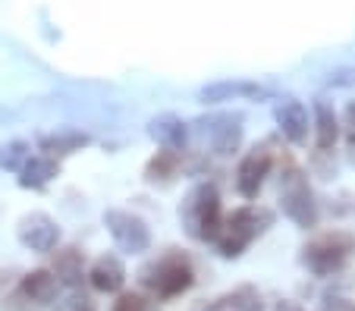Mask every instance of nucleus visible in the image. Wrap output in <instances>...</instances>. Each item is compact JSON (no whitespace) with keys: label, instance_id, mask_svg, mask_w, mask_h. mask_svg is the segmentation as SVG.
Masks as SVG:
<instances>
[{"label":"nucleus","instance_id":"obj_1","mask_svg":"<svg viewBox=\"0 0 355 311\" xmlns=\"http://www.w3.org/2000/svg\"><path fill=\"white\" fill-rule=\"evenodd\" d=\"M180 224L192 239L217 242V236L223 233V211L214 183H198L195 189H189L180 204Z\"/></svg>","mask_w":355,"mask_h":311},{"label":"nucleus","instance_id":"obj_2","mask_svg":"<svg viewBox=\"0 0 355 311\" xmlns=\"http://www.w3.org/2000/svg\"><path fill=\"white\" fill-rule=\"evenodd\" d=\"M274 214L270 211H255V208H239L223 220V233L217 236V251L223 258H239L245 245L255 236H261L270 226Z\"/></svg>","mask_w":355,"mask_h":311},{"label":"nucleus","instance_id":"obj_3","mask_svg":"<svg viewBox=\"0 0 355 311\" xmlns=\"http://www.w3.org/2000/svg\"><path fill=\"white\" fill-rule=\"evenodd\" d=\"M139 277H141V283L151 286L161 299H173V296H182V292L192 286L195 274H192V264H189L186 255L170 251V255H164L161 261L148 264Z\"/></svg>","mask_w":355,"mask_h":311},{"label":"nucleus","instance_id":"obj_4","mask_svg":"<svg viewBox=\"0 0 355 311\" xmlns=\"http://www.w3.org/2000/svg\"><path fill=\"white\" fill-rule=\"evenodd\" d=\"M352 249H355L352 236H346V233H327V236L315 239L311 245H305L302 261L309 264V271H315L318 277H327V274L340 271L343 264H346Z\"/></svg>","mask_w":355,"mask_h":311},{"label":"nucleus","instance_id":"obj_5","mask_svg":"<svg viewBox=\"0 0 355 311\" xmlns=\"http://www.w3.org/2000/svg\"><path fill=\"white\" fill-rule=\"evenodd\" d=\"M280 204H283V214H286L295 226H302V230H311V226L318 224V202L299 170H293V173L283 179Z\"/></svg>","mask_w":355,"mask_h":311},{"label":"nucleus","instance_id":"obj_6","mask_svg":"<svg viewBox=\"0 0 355 311\" xmlns=\"http://www.w3.org/2000/svg\"><path fill=\"white\" fill-rule=\"evenodd\" d=\"M104 226L114 236L116 249H123L126 255H145L151 249V230L141 217L129 214V211H107L104 214Z\"/></svg>","mask_w":355,"mask_h":311},{"label":"nucleus","instance_id":"obj_7","mask_svg":"<svg viewBox=\"0 0 355 311\" xmlns=\"http://www.w3.org/2000/svg\"><path fill=\"white\" fill-rule=\"evenodd\" d=\"M16 236H19V242L26 245L28 251L47 255V251H54L57 245H60V226H57L54 217L41 214V211H32V214H26L19 220Z\"/></svg>","mask_w":355,"mask_h":311},{"label":"nucleus","instance_id":"obj_8","mask_svg":"<svg viewBox=\"0 0 355 311\" xmlns=\"http://www.w3.org/2000/svg\"><path fill=\"white\" fill-rule=\"evenodd\" d=\"M268 98V88L248 79H223V82H211L198 91V101L214 107V104H227V101H261Z\"/></svg>","mask_w":355,"mask_h":311},{"label":"nucleus","instance_id":"obj_9","mask_svg":"<svg viewBox=\"0 0 355 311\" xmlns=\"http://www.w3.org/2000/svg\"><path fill=\"white\" fill-rule=\"evenodd\" d=\"M270 163H274V157H270L268 148H255L242 157L239 170H236V192H239L245 202L258 198V192H261L264 179H268V173H270Z\"/></svg>","mask_w":355,"mask_h":311},{"label":"nucleus","instance_id":"obj_10","mask_svg":"<svg viewBox=\"0 0 355 311\" xmlns=\"http://www.w3.org/2000/svg\"><path fill=\"white\" fill-rule=\"evenodd\" d=\"M274 120H277V129L283 132V139L293 145H305L309 142V132H311V116H309V107L295 98H283L274 110Z\"/></svg>","mask_w":355,"mask_h":311},{"label":"nucleus","instance_id":"obj_11","mask_svg":"<svg viewBox=\"0 0 355 311\" xmlns=\"http://www.w3.org/2000/svg\"><path fill=\"white\" fill-rule=\"evenodd\" d=\"M57 290H60V280H57V274L38 267V271H32V274H26V277H22L19 296L26 299L32 308H44V305H51L57 299Z\"/></svg>","mask_w":355,"mask_h":311},{"label":"nucleus","instance_id":"obj_12","mask_svg":"<svg viewBox=\"0 0 355 311\" xmlns=\"http://www.w3.org/2000/svg\"><path fill=\"white\" fill-rule=\"evenodd\" d=\"M148 136L155 139L161 148H170V151H182L186 148V139H189V129L180 116L173 114H161L155 120L148 123Z\"/></svg>","mask_w":355,"mask_h":311},{"label":"nucleus","instance_id":"obj_13","mask_svg":"<svg viewBox=\"0 0 355 311\" xmlns=\"http://www.w3.org/2000/svg\"><path fill=\"white\" fill-rule=\"evenodd\" d=\"M88 280L98 292H120L126 283V267L116 255H101L88 271Z\"/></svg>","mask_w":355,"mask_h":311},{"label":"nucleus","instance_id":"obj_14","mask_svg":"<svg viewBox=\"0 0 355 311\" xmlns=\"http://www.w3.org/2000/svg\"><path fill=\"white\" fill-rule=\"evenodd\" d=\"M340 139V116L330 101H315V142L321 151H330Z\"/></svg>","mask_w":355,"mask_h":311},{"label":"nucleus","instance_id":"obj_15","mask_svg":"<svg viewBox=\"0 0 355 311\" xmlns=\"http://www.w3.org/2000/svg\"><path fill=\"white\" fill-rule=\"evenodd\" d=\"M57 161L51 154H41V157H28L26 167L19 170V186L22 189H41V186H47L51 179L57 176Z\"/></svg>","mask_w":355,"mask_h":311},{"label":"nucleus","instance_id":"obj_16","mask_svg":"<svg viewBox=\"0 0 355 311\" xmlns=\"http://www.w3.org/2000/svg\"><path fill=\"white\" fill-rule=\"evenodd\" d=\"M198 311H261V299L252 286H239L236 292H230V296L217 299L214 305H205Z\"/></svg>","mask_w":355,"mask_h":311},{"label":"nucleus","instance_id":"obj_17","mask_svg":"<svg viewBox=\"0 0 355 311\" xmlns=\"http://www.w3.org/2000/svg\"><path fill=\"white\" fill-rule=\"evenodd\" d=\"M176 170H180V151L164 148V151H157V154L148 161L145 179L148 183H170V179L176 176Z\"/></svg>","mask_w":355,"mask_h":311},{"label":"nucleus","instance_id":"obj_18","mask_svg":"<svg viewBox=\"0 0 355 311\" xmlns=\"http://www.w3.org/2000/svg\"><path fill=\"white\" fill-rule=\"evenodd\" d=\"M54 274L63 286H79L82 283V251L60 249L54 258Z\"/></svg>","mask_w":355,"mask_h":311},{"label":"nucleus","instance_id":"obj_19","mask_svg":"<svg viewBox=\"0 0 355 311\" xmlns=\"http://www.w3.org/2000/svg\"><path fill=\"white\" fill-rule=\"evenodd\" d=\"M41 151L51 157H60V154H73V151H82L88 145L85 132H60V136H44L41 139Z\"/></svg>","mask_w":355,"mask_h":311},{"label":"nucleus","instance_id":"obj_20","mask_svg":"<svg viewBox=\"0 0 355 311\" xmlns=\"http://www.w3.org/2000/svg\"><path fill=\"white\" fill-rule=\"evenodd\" d=\"M242 116H223V126H214V151L217 154H233L242 142Z\"/></svg>","mask_w":355,"mask_h":311},{"label":"nucleus","instance_id":"obj_21","mask_svg":"<svg viewBox=\"0 0 355 311\" xmlns=\"http://www.w3.org/2000/svg\"><path fill=\"white\" fill-rule=\"evenodd\" d=\"M28 161V145L26 142H10L0 148V167L3 170H16L19 173Z\"/></svg>","mask_w":355,"mask_h":311},{"label":"nucleus","instance_id":"obj_22","mask_svg":"<svg viewBox=\"0 0 355 311\" xmlns=\"http://www.w3.org/2000/svg\"><path fill=\"white\" fill-rule=\"evenodd\" d=\"M110 311H148V308H145V302H141L139 296H132V292H123V296L114 302V308H110Z\"/></svg>","mask_w":355,"mask_h":311},{"label":"nucleus","instance_id":"obj_23","mask_svg":"<svg viewBox=\"0 0 355 311\" xmlns=\"http://www.w3.org/2000/svg\"><path fill=\"white\" fill-rule=\"evenodd\" d=\"M330 85H355V69H343V73H330Z\"/></svg>","mask_w":355,"mask_h":311},{"label":"nucleus","instance_id":"obj_24","mask_svg":"<svg viewBox=\"0 0 355 311\" xmlns=\"http://www.w3.org/2000/svg\"><path fill=\"white\" fill-rule=\"evenodd\" d=\"M346 123H349V132H352V142H355V104L346 107Z\"/></svg>","mask_w":355,"mask_h":311},{"label":"nucleus","instance_id":"obj_25","mask_svg":"<svg viewBox=\"0 0 355 311\" xmlns=\"http://www.w3.org/2000/svg\"><path fill=\"white\" fill-rule=\"evenodd\" d=\"M277 311H299V308H295L293 302H280V305H277Z\"/></svg>","mask_w":355,"mask_h":311},{"label":"nucleus","instance_id":"obj_26","mask_svg":"<svg viewBox=\"0 0 355 311\" xmlns=\"http://www.w3.org/2000/svg\"><path fill=\"white\" fill-rule=\"evenodd\" d=\"M73 311H92V305H85V299H82V302L79 305H76V308Z\"/></svg>","mask_w":355,"mask_h":311}]
</instances>
